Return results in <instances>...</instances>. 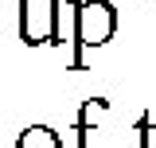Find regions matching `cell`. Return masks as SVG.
<instances>
[{"instance_id": "obj_1", "label": "cell", "mask_w": 156, "mask_h": 148, "mask_svg": "<svg viewBox=\"0 0 156 148\" xmlns=\"http://www.w3.org/2000/svg\"><path fill=\"white\" fill-rule=\"evenodd\" d=\"M74 35L78 47H105L117 35V8L113 0H78L74 4Z\"/></svg>"}, {"instance_id": "obj_2", "label": "cell", "mask_w": 156, "mask_h": 148, "mask_svg": "<svg viewBox=\"0 0 156 148\" xmlns=\"http://www.w3.org/2000/svg\"><path fill=\"white\" fill-rule=\"evenodd\" d=\"M16 8H20V39H23L27 47L51 43L58 0H16Z\"/></svg>"}, {"instance_id": "obj_3", "label": "cell", "mask_w": 156, "mask_h": 148, "mask_svg": "<svg viewBox=\"0 0 156 148\" xmlns=\"http://www.w3.org/2000/svg\"><path fill=\"white\" fill-rule=\"evenodd\" d=\"M74 4H78V0H58L51 43H55V47H70V58H66L70 70H86V51L78 47V35H74Z\"/></svg>"}, {"instance_id": "obj_4", "label": "cell", "mask_w": 156, "mask_h": 148, "mask_svg": "<svg viewBox=\"0 0 156 148\" xmlns=\"http://www.w3.org/2000/svg\"><path fill=\"white\" fill-rule=\"evenodd\" d=\"M109 113V97H86L82 109L74 117V132H78V148H90V132L101 125V117Z\"/></svg>"}, {"instance_id": "obj_5", "label": "cell", "mask_w": 156, "mask_h": 148, "mask_svg": "<svg viewBox=\"0 0 156 148\" xmlns=\"http://www.w3.org/2000/svg\"><path fill=\"white\" fill-rule=\"evenodd\" d=\"M16 148H62V136L51 125H27L16 136Z\"/></svg>"}, {"instance_id": "obj_6", "label": "cell", "mask_w": 156, "mask_h": 148, "mask_svg": "<svg viewBox=\"0 0 156 148\" xmlns=\"http://www.w3.org/2000/svg\"><path fill=\"white\" fill-rule=\"evenodd\" d=\"M136 132H140V148H156V109H148L136 121Z\"/></svg>"}, {"instance_id": "obj_7", "label": "cell", "mask_w": 156, "mask_h": 148, "mask_svg": "<svg viewBox=\"0 0 156 148\" xmlns=\"http://www.w3.org/2000/svg\"><path fill=\"white\" fill-rule=\"evenodd\" d=\"M152 8H156V0H152Z\"/></svg>"}]
</instances>
